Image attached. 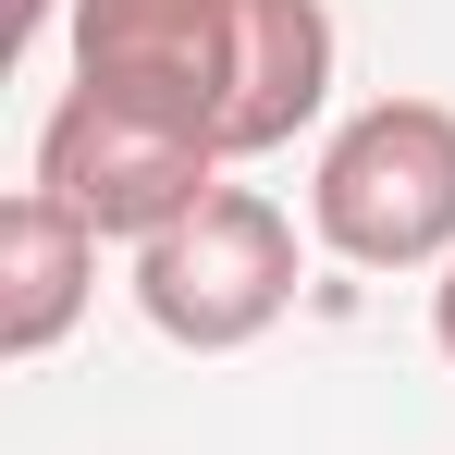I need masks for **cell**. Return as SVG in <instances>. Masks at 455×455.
<instances>
[{
  "label": "cell",
  "instance_id": "5b68a950",
  "mask_svg": "<svg viewBox=\"0 0 455 455\" xmlns=\"http://www.w3.org/2000/svg\"><path fill=\"white\" fill-rule=\"evenodd\" d=\"M86 283H99V234L50 185L0 197V357H50L86 320Z\"/></svg>",
  "mask_w": 455,
  "mask_h": 455
},
{
  "label": "cell",
  "instance_id": "8992f818",
  "mask_svg": "<svg viewBox=\"0 0 455 455\" xmlns=\"http://www.w3.org/2000/svg\"><path fill=\"white\" fill-rule=\"evenodd\" d=\"M332 99V12L320 0H246V99H234V160L283 148Z\"/></svg>",
  "mask_w": 455,
  "mask_h": 455
},
{
  "label": "cell",
  "instance_id": "3957f363",
  "mask_svg": "<svg viewBox=\"0 0 455 455\" xmlns=\"http://www.w3.org/2000/svg\"><path fill=\"white\" fill-rule=\"evenodd\" d=\"M75 86L148 111L172 136L234 160L246 99V0H75Z\"/></svg>",
  "mask_w": 455,
  "mask_h": 455
},
{
  "label": "cell",
  "instance_id": "277c9868",
  "mask_svg": "<svg viewBox=\"0 0 455 455\" xmlns=\"http://www.w3.org/2000/svg\"><path fill=\"white\" fill-rule=\"evenodd\" d=\"M37 185L99 246H148L222 185V160L197 136H172V124H148V111H124V99H99V86H62L50 124H37Z\"/></svg>",
  "mask_w": 455,
  "mask_h": 455
},
{
  "label": "cell",
  "instance_id": "7a4b0ae2",
  "mask_svg": "<svg viewBox=\"0 0 455 455\" xmlns=\"http://www.w3.org/2000/svg\"><path fill=\"white\" fill-rule=\"evenodd\" d=\"M136 307H148L160 345H197V357L259 345L296 307V222L259 185H210L172 234L136 246Z\"/></svg>",
  "mask_w": 455,
  "mask_h": 455
},
{
  "label": "cell",
  "instance_id": "ba28073f",
  "mask_svg": "<svg viewBox=\"0 0 455 455\" xmlns=\"http://www.w3.org/2000/svg\"><path fill=\"white\" fill-rule=\"evenodd\" d=\"M431 332H443V357H455V259H443V283H431Z\"/></svg>",
  "mask_w": 455,
  "mask_h": 455
},
{
  "label": "cell",
  "instance_id": "52a82bcc",
  "mask_svg": "<svg viewBox=\"0 0 455 455\" xmlns=\"http://www.w3.org/2000/svg\"><path fill=\"white\" fill-rule=\"evenodd\" d=\"M37 25H50V0H0V62H25V50H37Z\"/></svg>",
  "mask_w": 455,
  "mask_h": 455
},
{
  "label": "cell",
  "instance_id": "6da1fadb",
  "mask_svg": "<svg viewBox=\"0 0 455 455\" xmlns=\"http://www.w3.org/2000/svg\"><path fill=\"white\" fill-rule=\"evenodd\" d=\"M307 234L357 271H431L455 259V111L443 99H370L307 185Z\"/></svg>",
  "mask_w": 455,
  "mask_h": 455
}]
</instances>
